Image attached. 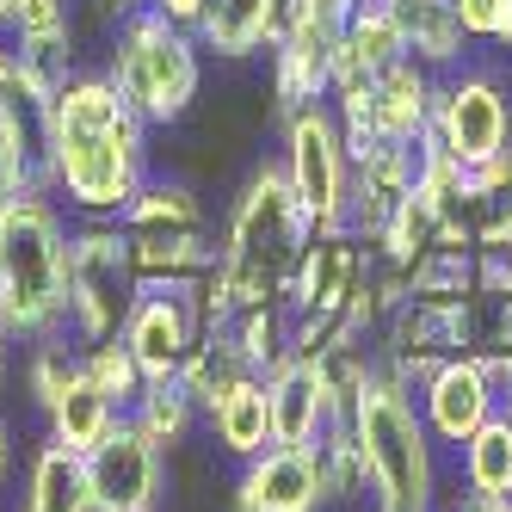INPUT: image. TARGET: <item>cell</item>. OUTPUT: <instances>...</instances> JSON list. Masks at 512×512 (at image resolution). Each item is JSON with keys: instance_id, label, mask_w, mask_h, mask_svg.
Wrapping results in <instances>:
<instances>
[{"instance_id": "5b68a950", "label": "cell", "mask_w": 512, "mask_h": 512, "mask_svg": "<svg viewBox=\"0 0 512 512\" xmlns=\"http://www.w3.org/2000/svg\"><path fill=\"white\" fill-rule=\"evenodd\" d=\"M142 297V272L130 235L112 216H81L68 229V334L81 346H105L124 334V321Z\"/></svg>"}, {"instance_id": "4316f807", "label": "cell", "mask_w": 512, "mask_h": 512, "mask_svg": "<svg viewBox=\"0 0 512 512\" xmlns=\"http://www.w3.org/2000/svg\"><path fill=\"white\" fill-rule=\"evenodd\" d=\"M457 475L469 494H512V414H494L482 432L463 438L457 451Z\"/></svg>"}, {"instance_id": "ab89813d", "label": "cell", "mask_w": 512, "mask_h": 512, "mask_svg": "<svg viewBox=\"0 0 512 512\" xmlns=\"http://www.w3.org/2000/svg\"><path fill=\"white\" fill-rule=\"evenodd\" d=\"M7 482H13V432L0 420V494H7Z\"/></svg>"}, {"instance_id": "5bb4252c", "label": "cell", "mask_w": 512, "mask_h": 512, "mask_svg": "<svg viewBox=\"0 0 512 512\" xmlns=\"http://www.w3.org/2000/svg\"><path fill=\"white\" fill-rule=\"evenodd\" d=\"M414 173H420V155L414 142H377V149H364L352 161V210H346V229L371 247L389 216L414 198Z\"/></svg>"}, {"instance_id": "7a4b0ae2", "label": "cell", "mask_w": 512, "mask_h": 512, "mask_svg": "<svg viewBox=\"0 0 512 512\" xmlns=\"http://www.w3.org/2000/svg\"><path fill=\"white\" fill-rule=\"evenodd\" d=\"M309 235H315V223L297 204V192H290L284 167L260 161L241 179L229 210H223V253H216V266L192 284L204 334L210 327H229L241 309L284 303L290 297V272H297Z\"/></svg>"}, {"instance_id": "9c48e42d", "label": "cell", "mask_w": 512, "mask_h": 512, "mask_svg": "<svg viewBox=\"0 0 512 512\" xmlns=\"http://www.w3.org/2000/svg\"><path fill=\"white\" fill-rule=\"evenodd\" d=\"M469 352V297L438 303V297H401L383 327L371 334V358L377 371L395 377L401 389H420L445 358Z\"/></svg>"}, {"instance_id": "484cf974", "label": "cell", "mask_w": 512, "mask_h": 512, "mask_svg": "<svg viewBox=\"0 0 512 512\" xmlns=\"http://www.w3.org/2000/svg\"><path fill=\"white\" fill-rule=\"evenodd\" d=\"M482 290V247H457V241H438L432 253L408 266V297H438V303H457Z\"/></svg>"}, {"instance_id": "83f0119b", "label": "cell", "mask_w": 512, "mask_h": 512, "mask_svg": "<svg viewBox=\"0 0 512 512\" xmlns=\"http://www.w3.org/2000/svg\"><path fill=\"white\" fill-rule=\"evenodd\" d=\"M130 420L149 432L161 451H173V445H186V438H192V426L204 420V408L192 401V389L179 383V377H167V383H142V395L130 401Z\"/></svg>"}, {"instance_id": "e575fe53", "label": "cell", "mask_w": 512, "mask_h": 512, "mask_svg": "<svg viewBox=\"0 0 512 512\" xmlns=\"http://www.w3.org/2000/svg\"><path fill=\"white\" fill-rule=\"evenodd\" d=\"M457 19H463L475 50L512 56V0H457Z\"/></svg>"}, {"instance_id": "ba28073f", "label": "cell", "mask_w": 512, "mask_h": 512, "mask_svg": "<svg viewBox=\"0 0 512 512\" xmlns=\"http://www.w3.org/2000/svg\"><path fill=\"white\" fill-rule=\"evenodd\" d=\"M432 99H438V75L420 68L414 56H401L395 68H383L371 87L340 93V99H327V105L340 112L346 149L358 161L364 149H377V142H420L432 130Z\"/></svg>"}, {"instance_id": "8992f818", "label": "cell", "mask_w": 512, "mask_h": 512, "mask_svg": "<svg viewBox=\"0 0 512 512\" xmlns=\"http://www.w3.org/2000/svg\"><path fill=\"white\" fill-rule=\"evenodd\" d=\"M284 149H278V167L290 179L297 204L309 210L315 229H346V210H352V149H346V130H340V112L327 99L303 105L297 118L278 124Z\"/></svg>"}, {"instance_id": "4dcf8cb0", "label": "cell", "mask_w": 512, "mask_h": 512, "mask_svg": "<svg viewBox=\"0 0 512 512\" xmlns=\"http://www.w3.org/2000/svg\"><path fill=\"white\" fill-rule=\"evenodd\" d=\"M19 192H50L44 186V149L31 118H0V204H13Z\"/></svg>"}, {"instance_id": "f6af8a7d", "label": "cell", "mask_w": 512, "mask_h": 512, "mask_svg": "<svg viewBox=\"0 0 512 512\" xmlns=\"http://www.w3.org/2000/svg\"><path fill=\"white\" fill-rule=\"evenodd\" d=\"M0 327H7V321H0Z\"/></svg>"}, {"instance_id": "8d00e7d4", "label": "cell", "mask_w": 512, "mask_h": 512, "mask_svg": "<svg viewBox=\"0 0 512 512\" xmlns=\"http://www.w3.org/2000/svg\"><path fill=\"white\" fill-rule=\"evenodd\" d=\"M438 512H512V494H469V488H457V494L438 500Z\"/></svg>"}, {"instance_id": "603a6c76", "label": "cell", "mask_w": 512, "mask_h": 512, "mask_svg": "<svg viewBox=\"0 0 512 512\" xmlns=\"http://www.w3.org/2000/svg\"><path fill=\"white\" fill-rule=\"evenodd\" d=\"M253 377H260V371H253V358L235 346V334H229V327H210V334L192 346L186 371H179V383L192 389V401H198L204 414H210L223 395H235L241 383H253Z\"/></svg>"}, {"instance_id": "2e32d148", "label": "cell", "mask_w": 512, "mask_h": 512, "mask_svg": "<svg viewBox=\"0 0 512 512\" xmlns=\"http://www.w3.org/2000/svg\"><path fill=\"white\" fill-rule=\"evenodd\" d=\"M284 7H290V0H210L204 19L192 25V38H198V50L216 56V62L272 56L278 31H284Z\"/></svg>"}, {"instance_id": "1f68e13d", "label": "cell", "mask_w": 512, "mask_h": 512, "mask_svg": "<svg viewBox=\"0 0 512 512\" xmlns=\"http://www.w3.org/2000/svg\"><path fill=\"white\" fill-rule=\"evenodd\" d=\"M321 469H327V488H334V506H371V463H364L352 426H327L321 438Z\"/></svg>"}, {"instance_id": "30bf717a", "label": "cell", "mask_w": 512, "mask_h": 512, "mask_svg": "<svg viewBox=\"0 0 512 512\" xmlns=\"http://www.w3.org/2000/svg\"><path fill=\"white\" fill-rule=\"evenodd\" d=\"M87 482L99 512H155L167 500V451L124 414L87 451Z\"/></svg>"}, {"instance_id": "ee69618b", "label": "cell", "mask_w": 512, "mask_h": 512, "mask_svg": "<svg viewBox=\"0 0 512 512\" xmlns=\"http://www.w3.org/2000/svg\"><path fill=\"white\" fill-rule=\"evenodd\" d=\"M0 31H13V0H0Z\"/></svg>"}, {"instance_id": "74e56055", "label": "cell", "mask_w": 512, "mask_h": 512, "mask_svg": "<svg viewBox=\"0 0 512 512\" xmlns=\"http://www.w3.org/2000/svg\"><path fill=\"white\" fill-rule=\"evenodd\" d=\"M44 19H68V0H13V25H44Z\"/></svg>"}, {"instance_id": "f35d334b", "label": "cell", "mask_w": 512, "mask_h": 512, "mask_svg": "<svg viewBox=\"0 0 512 512\" xmlns=\"http://www.w3.org/2000/svg\"><path fill=\"white\" fill-rule=\"evenodd\" d=\"M149 7H155L161 19H173V25H186V31H192V25L204 19V7H210V0H149Z\"/></svg>"}, {"instance_id": "f1b7e54d", "label": "cell", "mask_w": 512, "mask_h": 512, "mask_svg": "<svg viewBox=\"0 0 512 512\" xmlns=\"http://www.w3.org/2000/svg\"><path fill=\"white\" fill-rule=\"evenodd\" d=\"M229 334H235V346L253 358V371H272V364H284V358H297V321H290V303H260V309H241L235 321H229Z\"/></svg>"}, {"instance_id": "836d02e7", "label": "cell", "mask_w": 512, "mask_h": 512, "mask_svg": "<svg viewBox=\"0 0 512 512\" xmlns=\"http://www.w3.org/2000/svg\"><path fill=\"white\" fill-rule=\"evenodd\" d=\"M44 87L31 81V68L19 62V50H13V38L0 31V118H31L38 124V112H44Z\"/></svg>"}, {"instance_id": "3957f363", "label": "cell", "mask_w": 512, "mask_h": 512, "mask_svg": "<svg viewBox=\"0 0 512 512\" xmlns=\"http://www.w3.org/2000/svg\"><path fill=\"white\" fill-rule=\"evenodd\" d=\"M68 229L56 192L0 204V321L19 346L68 334Z\"/></svg>"}, {"instance_id": "60d3db41", "label": "cell", "mask_w": 512, "mask_h": 512, "mask_svg": "<svg viewBox=\"0 0 512 512\" xmlns=\"http://www.w3.org/2000/svg\"><path fill=\"white\" fill-rule=\"evenodd\" d=\"M136 7H149V0H99V13H105V19H112V25H118V19H130Z\"/></svg>"}, {"instance_id": "d4e9b609", "label": "cell", "mask_w": 512, "mask_h": 512, "mask_svg": "<svg viewBox=\"0 0 512 512\" xmlns=\"http://www.w3.org/2000/svg\"><path fill=\"white\" fill-rule=\"evenodd\" d=\"M19 62L31 68V81L44 93H56L68 75H81V56H75V13L68 19H44V25H13L7 31Z\"/></svg>"}, {"instance_id": "d590c367", "label": "cell", "mask_w": 512, "mask_h": 512, "mask_svg": "<svg viewBox=\"0 0 512 512\" xmlns=\"http://www.w3.org/2000/svg\"><path fill=\"white\" fill-rule=\"evenodd\" d=\"M482 290H506L512 297V229L482 247Z\"/></svg>"}, {"instance_id": "ffe728a7", "label": "cell", "mask_w": 512, "mask_h": 512, "mask_svg": "<svg viewBox=\"0 0 512 512\" xmlns=\"http://www.w3.org/2000/svg\"><path fill=\"white\" fill-rule=\"evenodd\" d=\"M19 512H99L93 482H87V457L44 438L25 463V506Z\"/></svg>"}, {"instance_id": "277c9868", "label": "cell", "mask_w": 512, "mask_h": 512, "mask_svg": "<svg viewBox=\"0 0 512 512\" xmlns=\"http://www.w3.org/2000/svg\"><path fill=\"white\" fill-rule=\"evenodd\" d=\"M105 75H112L118 93L161 130V124L192 118V105L204 93V50L186 25L161 19L155 7H136L130 19L112 25Z\"/></svg>"}, {"instance_id": "ac0fdd59", "label": "cell", "mask_w": 512, "mask_h": 512, "mask_svg": "<svg viewBox=\"0 0 512 512\" xmlns=\"http://www.w3.org/2000/svg\"><path fill=\"white\" fill-rule=\"evenodd\" d=\"M395 31H401V50H408L420 68H432L438 81L457 75L463 62H475V44L457 19V0H389Z\"/></svg>"}, {"instance_id": "6da1fadb", "label": "cell", "mask_w": 512, "mask_h": 512, "mask_svg": "<svg viewBox=\"0 0 512 512\" xmlns=\"http://www.w3.org/2000/svg\"><path fill=\"white\" fill-rule=\"evenodd\" d=\"M44 186L75 216H118L155 179V124L118 93L105 68L68 75L38 112Z\"/></svg>"}, {"instance_id": "7c38bea8", "label": "cell", "mask_w": 512, "mask_h": 512, "mask_svg": "<svg viewBox=\"0 0 512 512\" xmlns=\"http://www.w3.org/2000/svg\"><path fill=\"white\" fill-rule=\"evenodd\" d=\"M414 401H420L426 432L438 438V451H463V438L482 432L500 414V377H494L488 358L457 352L414 389Z\"/></svg>"}, {"instance_id": "cb8c5ba5", "label": "cell", "mask_w": 512, "mask_h": 512, "mask_svg": "<svg viewBox=\"0 0 512 512\" xmlns=\"http://www.w3.org/2000/svg\"><path fill=\"white\" fill-rule=\"evenodd\" d=\"M463 229L475 247H488L512 229V149L463 173Z\"/></svg>"}, {"instance_id": "e0dca14e", "label": "cell", "mask_w": 512, "mask_h": 512, "mask_svg": "<svg viewBox=\"0 0 512 512\" xmlns=\"http://www.w3.org/2000/svg\"><path fill=\"white\" fill-rule=\"evenodd\" d=\"M401 56H408V50H401V31H395L389 0L352 7V19H346V31H340V50H334V81H327V99L371 87L383 68H395Z\"/></svg>"}, {"instance_id": "4fadbf2b", "label": "cell", "mask_w": 512, "mask_h": 512, "mask_svg": "<svg viewBox=\"0 0 512 512\" xmlns=\"http://www.w3.org/2000/svg\"><path fill=\"white\" fill-rule=\"evenodd\" d=\"M334 488L321 469V445H272L235 475V512H327Z\"/></svg>"}, {"instance_id": "d6986e66", "label": "cell", "mask_w": 512, "mask_h": 512, "mask_svg": "<svg viewBox=\"0 0 512 512\" xmlns=\"http://www.w3.org/2000/svg\"><path fill=\"white\" fill-rule=\"evenodd\" d=\"M130 235H198V229H216L210 204L198 198L192 179H173V173H155L149 186L130 198V210L118 216Z\"/></svg>"}, {"instance_id": "7402d4cb", "label": "cell", "mask_w": 512, "mask_h": 512, "mask_svg": "<svg viewBox=\"0 0 512 512\" xmlns=\"http://www.w3.org/2000/svg\"><path fill=\"white\" fill-rule=\"evenodd\" d=\"M118 420H124V408H118V401L105 395L93 377H87V364H81V377L68 383V389H62V401L44 414V438H56V445H68V451H81V457H87V451H93V445H99V438L112 432Z\"/></svg>"}, {"instance_id": "f546056e", "label": "cell", "mask_w": 512, "mask_h": 512, "mask_svg": "<svg viewBox=\"0 0 512 512\" xmlns=\"http://www.w3.org/2000/svg\"><path fill=\"white\" fill-rule=\"evenodd\" d=\"M75 377H81V340L75 334H50V340L25 346V395L38 414H50Z\"/></svg>"}, {"instance_id": "52a82bcc", "label": "cell", "mask_w": 512, "mask_h": 512, "mask_svg": "<svg viewBox=\"0 0 512 512\" xmlns=\"http://www.w3.org/2000/svg\"><path fill=\"white\" fill-rule=\"evenodd\" d=\"M432 136L457 167H482L512 149V87L500 68L463 62L457 75L438 81L432 99Z\"/></svg>"}, {"instance_id": "d6a6232c", "label": "cell", "mask_w": 512, "mask_h": 512, "mask_svg": "<svg viewBox=\"0 0 512 512\" xmlns=\"http://www.w3.org/2000/svg\"><path fill=\"white\" fill-rule=\"evenodd\" d=\"M81 364H87V377H93V383H99L105 395H112L124 414H130V401L142 395V383H149V377H142V364L130 358V346H124V340H105V346H81Z\"/></svg>"}, {"instance_id": "b9f144b4", "label": "cell", "mask_w": 512, "mask_h": 512, "mask_svg": "<svg viewBox=\"0 0 512 512\" xmlns=\"http://www.w3.org/2000/svg\"><path fill=\"white\" fill-rule=\"evenodd\" d=\"M494 377H500V414H512V358L494 364Z\"/></svg>"}, {"instance_id": "44dd1931", "label": "cell", "mask_w": 512, "mask_h": 512, "mask_svg": "<svg viewBox=\"0 0 512 512\" xmlns=\"http://www.w3.org/2000/svg\"><path fill=\"white\" fill-rule=\"evenodd\" d=\"M204 420H210L216 451H223L229 463H253L260 451H272V401H266V377H253V383H241L235 395H223Z\"/></svg>"}, {"instance_id": "9a60e30c", "label": "cell", "mask_w": 512, "mask_h": 512, "mask_svg": "<svg viewBox=\"0 0 512 512\" xmlns=\"http://www.w3.org/2000/svg\"><path fill=\"white\" fill-rule=\"evenodd\" d=\"M266 401H272V445H321L327 426H340L315 358L272 364L266 371Z\"/></svg>"}, {"instance_id": "8fae6325", "label": "cell", "mask_w": 512, "mask_h": 512, "mask_svg": "<svg viewBox=\"0 0 512 512\" xmlns=\"http://www.w3.org/2000/svg\"><path fill=\"white\" fill-rule=\"evenodd\" d=\"M130 358L142 364V377L149 383H167L186 371V358L192 346L204 340V315H198V297L192 290H179V284H142V297L124 321V334Z\"/></svg>"}, {"instance_id": "7bdbcfd3", "label": "cell", "mask_w": 512, "mask_h": 512, "mask_svg": "<svg viewBox=\"0 0 512 512\" xmlns=\"http://www.w3.org/2000/svg\"><path fill=\"white\" fill-rule=\"evenodd\" d=\"M7 364H13V334L0 327V389H7Z\"/></svg>"}]
</instances>
